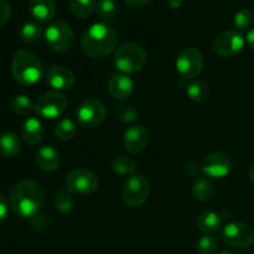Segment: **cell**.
<instances>
[{
    "instance_id": "obj_38",
    "label": "cell",
    "mask_w": 254,
    "mask_h": 254,
    "mask_svg": "<svg viewBox=\"0 0 254 254\" xmlns=\"http://www.w3.org/2000/svg\"><path fill=\"white\" fill-rule=\"evenodd\" d=\"M246 41H247L248 46L254 51V27L251 29L250 31L247 32V37H246Z\"/></svg>"
},
{
    "instance_id": "obj_27",
    "label": "cell",
    "mask_w": 254,
    "mask_h": 254,
    "mask_svg": "<svg viewBox=\"0 0 254 254\" xmlns=\"http://www.w3.org/2000/svg\"><path fill=\"white\" fill-rule=\"evenodd\" d=\"M11 111L20 117H26L35 111V104L25 94H19L11 101Z\"/></svg>"
},
{
    "instance_id": "obj_8",
    "label": "cell",
    "mask_w": 254,
    "mask_h": 254,
    "mask_svg": "<svg viewBox=\"0 0 254 254\" xmlns=\"http://www.w3.org/2000/svg\"><path fill=\"white\" fill-rule=\"evenodd\" d=\"M64 186L71 193L89 195L98 186V179L88 169L77 168L67 174Z\"/></svg>"
},
{
    "instance_id": "obj_22",
    "label": "cell",
    "mask_w": 254,
    "mask_h": 254,
    "mask_svg": "<svg viewBox=\"0 0 254 254\" xmlns=\"http://www.w3.org/2000/svg\"><path fill=\"white\" fill-rule=\"evenodd\" d=\"M20 149H21V140L16 134L10 131L0 134V155L11 158L19 153Z\"/></svg>"
},
{
    "instance_id": "obj_19",
    "label": "cell",
    "mask_w": 254,
    "mask_h": 254,
    "mask_svg": "<svg viewBox=\"0 0 254 254\" xmlns=\"http://www.w3.org/2000/svg\"><path fill=\"white\" fill-rule=\"evenodd\" d=\"M21 136L29 145H36L44 139L45 128L37 118H27L21 127Z\"/></svg>"
},
{
    "instance_id": "obj_36",
    "label": "cell",
    "mask_w": 254,
    "mask_h": 254,
    "mask_svg": "<svg viewBox=\"0 0 254 254\" xmlns=\"http://www.w3.org/2000/svg\"><path fill=\"white\" fill-rule=\"evenodd\" d=\"M185 171L189 176H192L193 178V176L198 175V174L202 171V168H201V166L196 163H189L188 165H186Z\"/></svg>"
},
{
    "instance_id": "obj_35",
    "label": "cell",
    "mask_w": 254,
    "mask_h": 254,
    "mask_svg": "<svg viewBox=\"0 0 254 254\" xmlns=\"http://www.w3.org/2000/svg\"><path fill=\"white\" fill-rule=\"evenodd\" d=\"M7 213H9V203H7L4 195L0 193V222L6 220Z\"/></svg>"
},
{
    "instance_id": "obj_14",
    "label": "cell",
    "mask_w": 254,
    "mask_h": 254,
    "mask_svg": "<svg viewBox=\"0 0 254 254\" xmlns=\"http://www.w3.org/2000/svg\"><path fill=\"white\" fill-rule=\"evenodd\" d=\"M149 143V133L143 126H131L126 130L123 136V145L128 153L139 154L146 148Z\"/></svg>"
},
{
    "instance_id": "obj_17",
    "label": "cell",
    "mask_w": 254,
    "mask_h": 254,
    "mask_svg": "<svg viewBox=\"0 0 254 254\" xmlns=\"http://www.w3.org/2000/svg\"><path fill=\"white\" fill-rule=\"evenodd\" d=\"M134 91V82L128 74H114L108 82V92L116 99H126Z\"/></svg>"
},
{
    "instance_id": "obj_1",
    "label": "cell",
    "mask_w": 254,
    "mask_h": 254,
    "mask_svg": "<svg viewBox=\"0 0 254 254\" xmlns=\"http://www.w3.org/2000/svg\"><path fill=\"white\" fill-rule=\"evenodd\" d=\"M44 186L34 180H21L10 191L9 203L11 210L22 218H31L45 203Z\"/></svg>"
},
{
    "instance_id": "obj_28",
    "label": "cell",
    "mask_w": 254,
    "mask_h": 254,
    "mask_svg": "<svg viewBox=\"0 0 254 254\" xmlns=\"http://www.w3.org/2000/svg\"><path fill=\"white\" fill-rule=\"evenodd\" d=\"M112 169L116 174L122 176L126 175H134V171L136 169V164L133 159L128 158V156H117L112 161Z\"/></svg>"
},
{
    "instance_id": "obj_21",
    "label": "cell",
    "mask_w": 254,
    "mask_h": 254,
    "mask_svg": "<svg viewBox=\"0 0 254 254\" xmlns=\"http://www.w3.org/2000/svg\"><path fill=\"white\" fill-rule=\"evenodd\" d=\"M96 14L102 22L112 24L118 17V2L117 0H96Z\"/></svg>"
},
{
    "instance_id": "obj_32",
    "label": "cell",
    "mask_w": 254,
    "mask_h": 254,
    "mask_svg": "<svg viewBox=\"0 0 254 254\" xmlns=\"http://www.w3.org/2000/svg\"><path fill=\"white\" fill-rule=\"evenodd\" d=\"M218 248V240L213 235H203L196 243V250L200 254H213Z\"/></svg>"
},
{
    "instance_id": "obj_39",
    "label": "cell",
    "mask_w": 254,
    "mask_h": 254,
    "mask_svg": "<svg viewBox=\"0 0 254 254\" xmlns=\"http://www.w3.org/2000/svg\"><path fill=\"white\" fill-rule=\"evenodd\" d=\"M184 0H166V4L170 9H179L183 5Z\"/></svg>"
},
{
    "instance_id": "obj_2",
    "label": "cell",
    "mask_w": 254,
    "mask_h": 254,
    "mask_svg": "<svg viewBox=\"0 0 254 254\" xmlns=\"http://www.w3.org/2000/svg\"><path fill=\"white\" fill-rule=\"evenodd\" d=\"M118 35L106 22H96L91 25L83 34L81 46L84 54L92 59H102L116 50Z\"/></svg>"
},
{
    "instance_id": "obj_20",
    "label": "cell",
    "mask_w": 254,
    "mask_h": 254,
    "mask_svg": "<svg viewBox=\"0 0 254 254\" xmlns=\"http://www.w3.org/2000/svg\"><path fill=\"white\" fill-rule=\"evenodd\" d=\"M196 225L198 230L205 235H213L221 228L222 221H221L220 215L215 211H203L198 215Z\"/></svg>"
},
{
    "instance_id": "obj_3",
    "label": "cell",
    "mask_w": 254,
    "mask_h": 254,
    "mask_svg": "<svg viewBox=\"0 0 254 254\" xmlns=\"http://www.w3.org/2000/svg\"><path fill=\"white\" fill-rule=\"evenodd\" d=\"M11 73L17 83L31 86L41 81L45 69L42 62L34 52L29 50H19L12 57Z\"/></svg>"
},
{
    "instance_id": "obj_10",
    "label": "cell",
    "mask_w": 254,
    "mask_h": 254,
    "mask_svg": "<svg viewBox=\"0 0 254 254\" xmlns=\"http://www.w3.org/2000/svg\"><path fill=\"white\" fill-rule=\"evenodd\" d=\"M106 106L99 99L88 98L84 99L78 106L76 112L77 121L83 128L93 129L101 126L106 118Z\"/></svg>"
},
{
    "instance_id": "obj_24",
    "label": "cell",
    "mask_w": 254,
    "mask_h": 254,
    "mask_svg": "<svg viewBox=\"0 0 254 254\" xmlns=\"http://www.w3.org/2000/svg\"><path fill=\"white\" fill-rule=\"evenodd\" d=\"M186 94L189 98L193 102L202 103L210 98V87L202 81H192L188 87H186Z\"/></svg>"
},
{
    "instance_id": "obj_40",
    "label": "cell",
    "mask_w": 254,
    "mask_h": 254,
    "mask_svg": "<svg viewBox=\"0 0 254 254\" xmlns=\"http://www.w3.org/2000/svg\"><path fill=\"white\" fill-rule=\"evenodd\" d=\"M248 176H250V180H251V183H252L253 185H254V164H253V166H252V168H251V170H250V174H248Z\"/></svg>"
},
{
    "instance_id": "obj_37",
    "label": "cell",
    "mask_w": 254,
    "mask_h": 254,
    "mask_svg": "<svg viewBox=\"0 0 254 254\" xmlns=\"http://www.w3.org/2000/svg\"><path fill=\"white\" fill-rule=\"evenodd\" d=\"M124 1H126V4L128 6L138 9V7H143L145 5H148L150 2V0H124Z\"/></svg>"
},
{
    "instance_id": "obj_5",
    "label": "cell",
    "mask_w": 254,
    "mask_h": 254,
    "mask_svg": "<svg viewBox=\"0 0 254 254\" xmlns=\"http://www.w3.org/2000/svg\"><path fill=\"white\" fill-rule=\"evenodd\" d=\"M45 39L52 51L64 54L73 46L74 35L68 24L64 21H55L45 30Z\"/></svg>"
},
{
    "instance_id": "obj_34",
    "label": "cell",
    "mask_w": 254,
    "mask_h": 254,
    "mask_svg": "<svg viewBox=\"0 0 254 254\" xmlns=\"http://www.w3.org/2000/svg\"><path fill=\"white\" fill-rule=\"evenodd\" d=\"M11 16V6L5 0H0V27L4 26Z\"/></svg>"
},
{
    "instance_id": "obj_26",
    "label": "cell",
    "mask_w": 254,
    "mask_h": 254,
    "mask_svg": "<svg viewBox=\"0 0 254 254\" xmlns=\"http://www.w3.org/2000/svg\"><path fill=\"white\" fill-rule=\"evenodd\" d=\"M69 10L79 19H86L96 7V0H69Z\"/></svg>"
},
{
    "instance_id": "obj_13",
    "label": "cell",
    "mask_w": 254,
    "mask_h": 254,
    "mask_svg": "<svg viewBox=\"0 0 254 254\" xmlns=\"http://www.w3.org/2000/svg\"><path fill=\"white\" fill-rule=\"evenodd\" d=\"M201 168H202V173L206 174L208 178L223 179L230 174L232 163L225 153L215 151L206 156Z\"/></svg>"
},
{
    "instance_id": "obj_12",
    "label": "cell",
    "mask_w": 254,
    "mask_h": 254,
    "mask_svg": "<svg viewBox=\"0 0 254 254\" xmlns=\"http://www.w3.org/2000/svg\"><path fill=\"white\" fill-rule=\"evenodd\" d=\"M222 240L230 247L245 250L251 247L254 242L252 228L243 222H230L223 227Z\"/></svg>"
},
{
    "instance_id": "obj_29",
    "label": "cell",
    "mask_w": 254,
    "mask_h": 254,
    "mask_svg": "<svg viewBox=\"0 0 254 254\" xmlns=\"http://www.w3.org/2000/svg\"><path fill=\"white\" fill-rule=\"evenodd\" d=\"M77 133V126L72 119H61L55 127V135L60 140H71Z\"/></svg>"
},
{
    "instance_id": "obj_25",
    "label": "cell",
    "mask_w": 254,
    "mask_h": 254,
    "mask_svg": "<svg viewBox=\"0 0 254 254\" xmlns=\"http://www.w3.org/2000/svg\"><path fill=\"white\" fill-rule=\"evenodd\" d=\"M192 195L200 202L211 200L213 195V186L207 179H197L192 186Z\"/></svg>"
},
{
    "instance_id": "obj_6",
    "label": "cell",
    "mask_w": 254,
    "mask_h": 254,
    "mask_svg": "<svg viewBox=\"0 0 254 254\" xmlns=\"http://www.w3.org/2000/svg\"><path fill=\"white\" fill-rule=\"evenodd\" d=\"M150 195V184L143 175H130L124 183L122 197L129 207H139Z\"/></svg>"
},
{
    "instance_id": "obj_11",
    "label": "cell",
    "mask_w": 254,
    "mask_h": 254,
    "mask_svg": "<svg viewBox=\"0 0 254 254\" xmlns=\"http://www.w3.org/2000/svg\"><path fill=\"white\" fill-rule=\"evenodd\" d=\"M246 39L237 30H227L213 39L212 49L216 54L223 57H233L243 51Z\"/></svg>"
},
{
    "instance_id": "obj_31",
    "label": "cell",
    "mask_w": 254,
    "mask_h": 254,
    "mask_svg": "<svg viewBox=\"0 0 254 254\" xmlns=\"http://www.w3.org/2000/svg\"><path fill=\"white\" fill-rule=\"evenodd\" d=\"M55 207L61 213H69L74 207V200L68 190H60L54 198Z\"/></svg>"
},
{
    "instance_id": "obj_33",
    "label": "cell",
    "mask_w": 254,
    "mask_h": 254,
    "mask_svg": "<svg viewBox=\"0 0 254 254\" xmlns=\"http://www.w3.org/2000/svg\"><path fill=\"white\" fill-rule=\"evenodd\" d=\"M253 24V14L248 9H241L236 12L233 17V25H235L237 31H243V30L250 29L251 25Z\"/></svg>"
},
{
    "instance_id": "obj_23",
    "label": "cell",
    "mask_w": 254,
    "mask_h": 254,
    "mask_svg": "<svg viewBox=\"0 0 254 254\" xmlns=\"http://www.w3.org/2000/svg\"><path fill=\"white\" fill-rule=\"evenodd\" d=\"M44 35V30L37 21L25 22L19 32L20 39L26 44H35V42L40 41Z\"/></svg>"
},
{
    "instance_id": "obj_30",
    "label": "cell",
    "mask_w": 254,
    "mask_h": 254,
    "mask_svg": "<svg viewBox=\"0 0 254 254\" xmlns=\"http://www.w3.org/2000/svg\"><path fill=\"white\" fill-rule=\"evenodd\" d=\"M114 116L122 123H133L139 118V111L133 104L122 103L116 107Z\"/></svg>"
},
{
    "instance_id": "obj_15",
    "label": "cell",
    "mask_w": 254,
    "mask_h": 254,
    "mask_svg": "<svg viewBox=\"0 0 254 254\" xmlns=\"http://www.w3.org/2000/svg\"><path fill=\"white\" fill-rule=\"evenodd\" d=\"M47 82L55 91H68V89L73 88L74 83H76V76L67 67L55 66L50 68L49 73H47Z\"/></svg>"
},
{
    "instance_id": "obj_4",
    "label": "cell",
    "mask_w": 254,
    "mask_h": 254,
    "mask_svg": "<svg viewBox=\"0 0 254 254\" xmlns=\"http://www.w3.org/2000/svg\"><path fill=\"white\" fill-rule=\"evenodd\" d=\"M148 55L140 45L126 42L117 49L114 54V66L122 73H136L145 67Z\"/></svg>"
},
{
    "instance_id": "obj_16",
    "label": "cell",
    "mask_w": 254,
    "mask_h": 254,
    "mask_svg": "<svg viewBox=\"0 0 254 254\" xmlns=\"http://www.w3.org/2000/svg\"><path fill=\"white\" fill-rule=\"evenodd\" d=\"M35 160H36L37 166L42 171L54 173L59 169L60 164H61V155L54 146L44 145L37 149Z\"/></svg>"
},
{
    "instance_id": "obj_7",
    "label": "cell",
    "mask_w": 254,
    "mask_h": 254,
    "mask_svg": "<svg viewBox=\"0 0 254 254\" xmlns=\"http://www.w3.org/2000/svg\"><path fill=\"white\" fill-rule=\"evenodd\" d=\"M67 97L57 91L46 92L37 99L35 111L41 118L56 119L64 113L67 108Z\"/></svg>"
},
{
    "instance_id": "obj_9",
    "label": "cell",
    "mask_w": 254,
    "mask_h": 254,
    "mask_svg": "<svg viewBox=\"0 0 254 254\" xmlns=\"http://www.w3.org/2000/svg\"><path fill=\"white\" fill-rule=\"evenodd\" d=\"M176 71L184 79H192L201 73L203 68V56L200 50L186 47L176 59Z\"/></svg>"
},
{
    "instance_id": "obj_41",
    "label": "cell",
    "mask_w": 254,
    "mask_h": 254,
    "mask_svg": "<svg viewBox=\"0 0 254 254\" xmlns=\"http://www.w3.org/2000/svg\"><path fill=\"white\" fill-rule=\"evenodd\" d=\"M218 254H232V253H230V252H227V251H222V252H220Z\"/></svg>"
},
{
    "instance_id": "obj_18",
    "label": "cell",
    "mask_w": 254,
    "mask_h": 254,
    "mask_svg": "<svg viewBox=\"0 0 254 254\" xmlns=\"http://www.w3.org/2000/svg\"><path fill=\"white\" fill-rule=\"evenodd\" d=\"M29 11L37 22H49L56 15L54 0H30Z\"/></svg>"
}]
</instances>
